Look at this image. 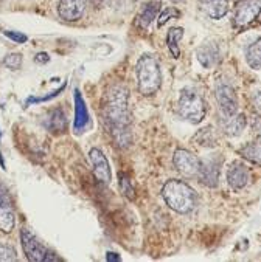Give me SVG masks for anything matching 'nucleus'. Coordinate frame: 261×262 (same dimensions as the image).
Wrapping results in <instances>:
<instances>
[{"instance_id": "1", "label": "nucleus", "mask_w": 261, "mask_h": 262, "mask_svg": "<svg viewBox=\"0 0 261 262\" xmlns=\"http://www.w3.org/2000/svg\"><path fill=\"white\" fill-rule=\"evenodd\" d=\"M106 121L117 146L128 147L132 141L129 129L131 118L128 109V92L122 85H115L108 92Z\"/></svg>"}, {"instance_id": "2", "label": "nucleus", "mask_w": 261, "mask_h": 262, "mask_svg": "<svg viewBox=\"0 0 261 262\" xmlns=\"http://www.w3.org/2000/svg\"><path fill=\"white\" fill-rule=\"evenodd\" d=\"M167 205L179 214H188L196 206V192L182 180H168L162 189Z\"/></svg>"}, {"instance_id": "3", "label": "nucleus", "mask_w": 261, "mask_h": 262, "mask_svg": "<svg viewBox=\"0 0 261 262\" xmlns=\"http://www.w3.org/2000/svg\"><path fill=\"white\" fill-rule=\"evenodd\" d=\"M137 81L142 95L149 96L159 90L162 84V73L159 61L151 55H145L137 64Z\"/></svg>"}, {"instance_id": "4", "label": "nucleus", "mask_w": 261, "mask_h": 262, "mask_svg": "<svg viewBox=\"0 0 261 262\" xmlns=\"http://www.w3.org/2000/svg\"><path fill=\"white\" fill-rule=\"evenodd\" d=\"M179 115L191 124H199L207 114V104L204 98L191 87L182 89L177 102Z\"/></svg>"}, {"instance_id": "5", "label": "nucleus", "mask_w": 261, "mask_h": 262, "mask_svg": "<svg viewBox=\"0 0 261 262\" xmlns=\"http://www.w3.org/2000/svg\"><path fill=\"white\" fill-rule=\"evenodd\" d=\"M22 239V247L27 254V257L33 262H44V260H56V256L50 253L37 239L34 234H31L28 230H22L21 233Z\"/></svg>"}, {"instance_id": "6", "label": "nucleus", "mask_w": 261, "mask_h": 262, "mask_svg": "<svg viewBox=\"0 0 261 262\" xmlns=\"http://www.w3.org/2000/svg\"><path fill=\"white\" fill-rule=\"evenodd\" d=\"M173 162L176 169L185 177H196L200 169V160L187 149H177L174 152Z\"/></svg>"}, {"instance_id": "7", "label": "nucleus", "mask_w": 261, "mask_h": 262, "mask_svg": "<svg viewBox=\"0 0 261 262\" xmlns=\"http://www.w3.org/2000/svg\"><path fill=\"white\" fill-rule=\"evenodd\" d=\"M261 14V0H241L235 13V27H247Z\"/></svg>"}, {"instance_id": "8", "label": "nucleus", "mask_w": 261, "mask_h": 262, "mask_svg": "<svg viewBox=\"0 0 261 262\" xmlns=\"http://www.w3.org/2000/svg\"><path fill=\"white\" fill-rule=\"evenodd\" d=\"M14 211L13 202L7 188L0 183V230L4 233H10L14 228Z\"/></svg>"}, {"instance_id": "9", "label": "nucleus", "mask_w": 261, "mask_h": 262, "mask_svg": "<svg viewBox=\"0 0 261 262\" xmlns=\"http://www.w3.org/2000/svg\"><path fill=\"white\" fill-rule=\"evenodd\" d=\"M216 99L219 104L221 114L224 117H230L238 112V98H236V93L232 85L221 84L216 89Z\"/></svg>"}, {"instance_id": "10", "label": "nucleus", "mask_w": 261, "mask_h": 262, "mask_svg": "<svg viewBox=\"0 0 261 262\" xmlns=\"http://www.w3.org/2000/svg\"><path fill=\"white\" fill-rule=\"evenodd\" d=\"M87 0H61L58 5V14L67 22H75L83 17Z\"/></svg>"}, {"instance_id": "11", "label": "nucleus", "mask_w": 261, "mask_h": 262, "mask_svg": "<svg viewBox=\"0 0 261 262\" xmlns=\"http://www.w3.org/2000/svg\"><path fill=\"white\" fill-rule=\"evenodd\" d=\"M219 166L221 162H218V159H208L207 162H200V169H199V180L202 185L208 186V188H215L218 186L219 182Z\"/></svg>"}, {"instance_id": "12", "label": "nucleus", "mask_w": 261, "mask_h": 262, "mask_svg": "<svg viewBox=\"0 0 261 262\" xmlns=\"http://www.w3.org/2000/svg\"><path fill=\"white\" fill-rule=\"evenodd\" d=\"M89 159H90L95 177L101 183L108 185L111 182V168H109V163L106 160V157L103 155V152L99 149H92L90 154H89Z\"/></svg>"}, {"instance_id": "13", "label": "nucleus", "mask_w": 261, "mask_h": 262, "mask_svg": "<svg viewBox=\"0 0 261 262\" xmlns=\"http://www.w3.org/2000/svg\"><path fill=\"white\" fill-rule=\"evenodd\" d=\"M249 180H250V174H249L247 166L243 165L241 162L232 163V166L227 171V182H229V185L235 191H239V189L247 186Z\"/></svg>"}, {"instance_id": "14", "label": "nucleus", "mask_w": 261, "mask_h": 262, "mask_svg": "<svg viewBox=\"0 0 261 262\" xmlns=\"http://www.w3.org/2000/svg\"><path fill=\"white\" fill-rule=\"evenodd\" d=\"M246 127V117L243 114H235L230 117H224L221 120V130L229 137H238Z\"/></svg>"}, {"instance_id": "15", "label": "nucleus", "mask_w": 261, "mask_h": 262, "mask_svg": "<svg viewBox=\"0 0 261 262\" xmlns=\"http://www.w3.org/2000/svg\"><path fill=\"white\" fill-rule=\"evenodd\" d=\"M200 10L212 19H221L229 13V0H200Z\"/></svg>"}, {"instance_id": "16", "label": "nucleus", "mask_w": 261, "mask_h": 262, "mask_svg": "<svg viewBox=\"0 0 261 262\" xmlns=\"http://www.w3.org/2000/svg\"><path fill=\"white\" fill-rule=\"evenodd\" d=\"M197 59L205 69L213 67L219 61V48L215 43H205L197 50Z\"/></svg>"}, {"instance_id": "17", "label": "nucleus", "mask_w": 261, "mask_h": 262, "mask_svg": "<svg viewBox=\"0 0 261 262\" xmlns=\"http://www.w3.org/2000/svg\"><path fill=\"white\" fill-rule=\"evenodd\" d=\"M75 102H76V114H75V130L79 132L86 127V124L89 123V114H87V107L84 104L83 96L79 95V92H75Z\"/></svg>"}, {"instance_id": "18", "label": "nucleus", "mask_w": 261, "mask_h": 262, "mask_svg": "<svg viewBox=\"0 0 261 262\" xmlns=\"http://www.w3.org/2000/svg\"><path fill=\"white\" fill-rule=\"evenodd\" d=\"M160 11V2H149L148 5L143 7L142 13L137 17V25L140 28H146L155 17H157Z\"/></svg>"}, {"instance_id": "19", "label": "nucleus", "mask_w": 261, "mask_h": 262, "mask_svg": "<svg viewBox=\"0 0 261 262\" xmlns=\"http://www.w3.org/2000/svg\"><path fill=\"white\" fill-rule=\"evenodd\" d=\"M246 59L252 69H255V70L261 69V37H258L253 43H250L247 47Z\"/></svg>"}, {"instance_id": "20", "label": "nucleus", "mask_w": 261, "mask_h": 262, "mask_svg": "<svg viewBox=\"0 0 261 262\" xmlns=\"http://www.w3.org/2000/svg\"><path fill=\"white\" fill-rule=\"evenodd\" d=\"M241 155L246 160L261 166V141H252L241 147Z\"/></svg>"}, {"instance_id": "21", "label": "nucleus", "mask_w": 261, "mask_h": 262, "mask_svg": "<svg viewBox=\"0 0 261 262\" xmlns=\"http://www.w3.org/2000/svg\"><path fill=\"white\" fill-rule=\"evenodd\" d=\"M194 141L197 144H200V146H205V147H213V146H216V134H215L213 127L208 126V127L200 129L194 135Z\"/></svg>"}, {"instance_id": "22", "label": "nucleus", "mask_w": 261, "mask_h": 262, "mask_svg": "<svg viewBox=\"0 0 261 262\" xmlns=\"http://www.w3.org/2000/svg\"><path fill=\"white\" fill-rule=\"evenodd\" d=\"M182 36H184V30H182V28L174 27V28H171V30L168 31L167 43H168V48H170L171 55H173L174 58H179V56H180V51H179V42H180Z\"/></svg>"}, {"instance_id": "23", "label": "nucleus", "mask_w": 261, "mask_h": 262, "mask_svg": "<svg viewBox=\"0 0 261 262\" xmlns=\"http://www.w3.org/2000/svg\"><path fill=\"white\" fill-rule=\"evenodd\" d=\"M66 127H67L66 115L61 109H58L56 112H53V115H51V118H50V129L63 132V130H66Z\"/></svg>"}, {"instance_id": "24", "label": "nucleus", "mask_w": 261, "mask_h": 262, "mask_svg": "<svg viewBox=\"0 0 261 262\" xmlns=\"http://www.w3.org/2000/svg\"><path fill=\"white\" fill-rule=\"evenodd\" d=\"M16 259H17V254L11 245L0 244V262H10V260H16Z\"/></svg>"}, {"instance_id": "25", "label": "nucleus", "mask_w": 261, "mask_h": 262, "mask_svg": "<svg viewBox=\"0 0 261 262\" xmlns=\"http://www.w3.org/2000/svg\"><path fill=\"white\" fill-rule=\"evenodd\" d=\"M120 186H122V191H123V194L128 197V199H131V200H134V197H135V192H134V186H132V183H131V180L126 177V176H122V180H120Z\"/></svg>"}, {"instance_id": "26", "label": "nucleus", "mask_w": 261, "mask_h": 262, "mask_svg": "<svg viewBox=\"0 0 261 262\" xmlns=\"http://www.w3.org/2000/svg\"><path fill=\"white\" fill-rule=\"evenodd\" d=\"M4 64L11 69V70H17L22 64V56L17 55V53H13V55H8L5 59H4Z\"/></svg>"}, {"instance_id": "27", "label": "nucleus", "mask_w": 261, "mask_h": 262, "mask_svg": "<svg viewBox=\"0 0 261 262\" xmlns=\"http://www.w3.org/2000/svg\"><path fill=\"white\" fill-rule=\"evenodd\" d=\"M179 11L176 10V8H168V10H165L160 16H159V22H157V25L159 27H162V25H165L170 19H173V17H179Z\"/></svg>"}, {"instance_id": "28", "label": "nucleus", "mask_w": 261, "mask_h": 262, "mask_svg": "<svg viewBox=\"0 0 261 262\" xmlns=\"http://www.w3.org/2000/svg\"><path fill=\"white\" fill-rule=\"evenodd\" d=\"M5 36H8L10 39H13L14 42H27V36L25 34H21V33H14V31H5Z\"/></svg>"}, {"instance_id": "29", "label": "nucleus", "mask_w": 261, "mask_h": 262, "mask_svg": "<svg viewBox=\"0 0 261 262\" xmlns=\"http://www.w3.org/2000/svg\"><path fill=\"white\" fill-rule=\"evenodd\" d=\"M253 109H255L256 114L261 117V92L256 93V96H255V99H253Z\"/></svg>"}, {"instance_id": "30", "label": "nucleus", "mask_w": 261, "mask_h": 262, "mask_svg": "<svg viewBox=\"0 0 261 262\" xmlns=\"http://www.w3.org/2000/svg\"><path fill=\"white\" fill-rule=\"evenodd\" d=\"M37 62H48V55L47 53H39L37 58H36Z\"/></svg>"}, {"instance_id": "31", "label": "nucleus", "mask_w": 261, "mask_h": 262, "mask_svg": "<svg viewBox=\"0 0 261 262\" xmlns=\"http://www.w3.org/2000/svg\"><path fill=\"white\" fill-rule=\"evenodd\" d=\"M106 259H108V260H120V256L115 254V253H109Z\"/></svg>"}, {"instance_id": "32", "label": "nucleus", "mask_w": 261, "mask_h": 262, "mask_svg": "<svg viewBox=\"0 0 261 262\" xmlns=\"http://www.w3.org/2000/svg\"><path fill=\"white\" fill-rule=\"evenodd\" d=\"M92 2H93V4H96V5H101V4L106 2V0H92Z\"/></svg>"}, {"instance_id": "33", "label": "nucleus", "mask_w": 261, "mask_h": 262, "mask_svg": "<svg viewBox=\"0 0 261 262\" xmlns=\"http://www.w3.org/2000/svg\"><path fill=\"white\" fill-rule=\"evenodd\" d=\"M171 2H174V4H180V2H185V0H171Z\"/></svg>"}, {"instance_id": "34", "label": "nucleus", "mask_w": 261, "mask_h": 262, "mask_svg": "<svg viewBox=\"0 0 261 262\" xmlns=\"http://www.w3.org/2000/svg\"><path fill=\"white\" fill-rule=\"evenodd\" d=\"M0 2H4V0H0Z\"/></svg>"}]
</instances>
